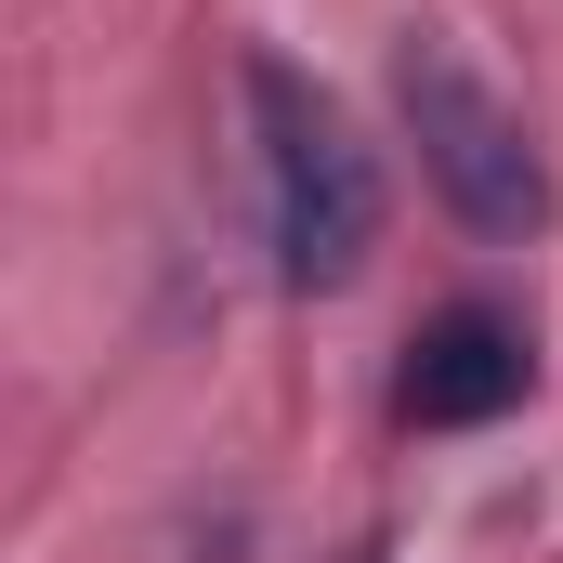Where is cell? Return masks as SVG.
<instances>
[{
	"label": "cell",
	"mask_w": 563,
	"mask_h": 563,
	"mask_svg": "<svg viewBox=\"0 0 563 563\" xmlns=\"http://www.w3.org/2000/svg\"><path fill=\"white\" fill-rule=\"evenodd\" d=\"M394 106H407V144H420L432 197H445L472 236H538V223H551V157H538V132H525L445 40H407V53H394Z\"/></svg>",
	"instance_id": "2"
},
{
	"label": "cell",
	"mask_w": 563,
	"mask_h": 563,
	"mask_svg": "<svg viewBox=\"0 0 563 563\" xmlns=\"http://www.w3.org/2000/svg\"><path fill=\"white\" fill-rule=\"evenodd\" d=\"M525 380H538L525 328H511L498 301H445L420 341H407L394 420H407V432H485V420H511V407H525Z\"/></svg>",
	"instance_id": "3"
},
{
	"label": "cell",
	"mask_w": 563,
	"mask_h": 563,
	"mask_svg": "<svg viewBox=\"0 0 563 563\" xmlns=\"http://www.w3.org/2000/svg\"><path fill=\"white\" fill-rule=\"evenodd\" d=\"M250 132H263V223H276L288 288H354L380 250V157L354 144V119L288 66L250 53Z\"/></svg>",
	"instance_id": "1"
}]
</instances>
